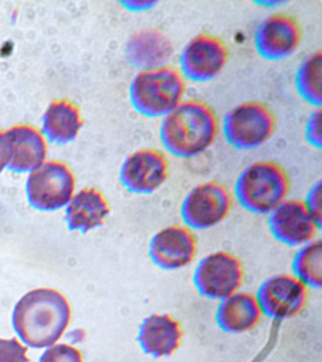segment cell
<instances>
[{"label":"cell","mask_w":322,"mask_h":362,"mask_svg":"<svg viewBox=\"0 0 322 362\" xmlns=\"http://www.w3.org/2000/svg\"><path fill=\"white\" fill-rule=\"evenodd\" d=\"M71 316V305L63 293L52 288H39L19 300L12 322L21 341L38 349L57 342L69 327Z\"/></svg>","instance_id":"6da1fadb"},{"label":"cell","mask_w":322,"mask_h":362,"mask_svg":"<svg viewBox=\"0 0 322 362\" xmlns=\"http://www.w3.org/2000/svg\"><path fill=\"white\" fill-rule=\"evenodd\" d=\"M214 110L199 99H188L165 116L160 127V140L169 154L191 158L210 148L219 133Z\"/></svg>","instance_id":"7a4b0ae2"},{"label":"cell","mask_w":322,"mask_h":362,"mask_svg":"<svg viewBox=\"0 0 322 362\" xmlns=\"http://www.w3.org/2000/svg\"><path fill=\"white\" fill-rule=\"evenodd\" d=\"M290 180L280 164L270 160L256 161L246 167L236 181L234 194L245 211L268 215L287 200Z\"/></svg>","instance_id":"3957f363"},{"label":"cell","mask_w":322,"mask_h":362,"mask_svg":"<svg viewBox=\"0 0 322 362\" xmlns=\"http://www.w3.org/2000/svg\"><path fill=\"white\" fill-rule=\"evenodd\" d=\"M185 78L171 65L140 71L130 86V100L139 115L165 117L183 101Z\"/></svg>","instance_id":"277c9868"},{"label":"cell","mask_w":322,"mask_h":362,"mask_svg":"<svg viewBox=\"0 0 322 362\" xmlns=\"http://www.w3.org/2000/svg\"><path fill=\"white\" fill-rule=\"evenodd\" d=\"M276 118L270 107L258 101L245 102L223 119L222 132L229 146L240 151L263 146L275 132Z\"/></svg>","instance_id":"5b68a950"},{"label":"cell","mask_w":322,"mask_h":362,"mask_svg":"<svg viewBox=\"0 0 322 362\" xmlns=\"http://www.w3.org/2000/svg\"><path fill=\"white\" fill-rule=\"evenodd\" d=\"M245 269L236 255L220 250L206 255L195 268L193 284L200 296L222 301L244 284Z\"/></svg>","instance_id":"8992f818"},{"label":"cell","mask_w":322,"mask_h":362,"mask_svg":"<svg viewBox=\"0 0 322 362\" xmlns=\"http://www.w3.org/2000/svg\"><path fill=\"white\" fill-rule=\"evenodd\" d=\"M76 188L74 173L63 161L49 160L30 172L26 184L28 201L40 211H55L67 205Z\"/></svg>","instance_id":"52a82bcc"},{"label":"cell","mask_w":322,"mask_h":362,"mask_svg":"<svg viewBox=\"0 0 322 362\" xmlns=\"http://www.w3.org/2000/svg\"><path fill=\"white\" fill-rule=\"evenodd\" d=\"M233 209L229 189L217 181H207L194 187L180 205V214L186 228L207 230L219 225Z\"/></svg>","instance_id":"ba28073f"},{"label":"cell","mask_w":322,"mask_h":362,"mask_svg":"<svg viewBox=\"0 0 322 362\" xmlns=\"http://www.w3.org/2000/svg\"><path fill=\"white\" fill-rule=\"evenodd\" d=\"M309 288L293 274H280L268 277L257 290L263 315L276 322L295 318L306 308Z\"/></svg>","instance_id":"9c48e42d"},{"label":"cell","mask_w":322,"mask_h":362,"mask_svg":"<svg viewBox=\"0 0 322 362\" xmlns=\"http://www.w3.org/2000/svg\"><path fill=\"white\" fill-rule=\"evenodd\" d=\"M230 58L227 45L213 34L200 33L183 47L180 55V72L197 83L213 81L224 70Z\"/></svg>","instance_id":"30bf717a"},{"label":"cell","mask_w":322,"mask_h":362,"mask_svg":"<svg viewBox=\"0 0 322 362\" xmlns=\"http://www.w3.org/2000/svg\"><path fill=\"white\" fill-rule=\"evenodd\" d=\"M169 177V161L163 153L142 148L132 153L124 160L120 181L127 191L134 194H151Z\"/></svg>","instance_id":"8fae6325"},{"label":"cell","mask_w":322,"mask_h":362,"mask_svg":"<svg viewBox=\"0 0 322 362\" xmlns=\"http://www.w3.org/2000/svg\"><path fill=\"white\" fill-rule=\"evenodd\" d=\"M197 253V240L185 226L160 229L149 243V259L163 271H178L190 265Z\"/></svg>","instance_id":"7c38bea8"},{"label":"cell","mask_w":322,"mask_h":362,"mask_svg":"<svg viewBox=\"0 0 322 362\" xmlns=\"http://www.w3.org/2000/svg\"><path fill=\"white\" fill-rule=\"evenodd\" d=\"M301 38V25L295 17L275 13L260 23L254 34V47L263 59L279 62L298 49Z\"/></svg>","instance_id":"4fadbf2b"},{"label":"cell","mask_w":322,"mask_h":362,"mask_svg":"<svg viewBox=\"0 0 322 362\" xmlns=\"http://www.w3.org/2000/svg\"><path fill=\"white\" fill-rule=\"evenodd\" d=\"M268 215L271 235L277 242L289 247L307 245L316 240L321 230L301 200L287 199Z\"/></svg>","instance_id":"5bb4252c"},{"label":"cell","mask_w":322,"mask_h":362,"mask_svg":"<svg viewBox=\"0 0 322 362\" xmlns=\"http://www.w3.org/2000/svg\"><path fill=\"white\" fill-rule=\"evenodd\" d=\"M183 338L182 324L168 313L146 316L138 327L137 341L146 355L154 358L173 355Z\"/></svg>","instance_id":"9a60e30c"},{"label":"cell","mask_w":322,"mask_h":362,"mask_svg":"<svg viewBox=\"0 0 322 362\" xmlns=\"http://www.w3.org/2000/svg\"><path fill=\"white\" fill-rule=\"evenodd\" d=\"M4 133L9 146L7 167L11 171L33 172L45 163L47 155V141L36 127L16 124Z\"/></svg>","instance_id":"2e32d148"},{"label":"cell","mask_w":322,"mask_h":362,"mask_svg":"<svg viewBox=\"0 0 322 362\" xmlns=\"http://www.w3.org/2000/svg\"><path fill=\"white\" fill-rule=\"evenodd\" d=\"M262 318L263 313L255 296L247 291H238L222 300L216 311L217 327L230 334L253 330Z\"/></svg>","instance_id":"e0dca14e"},{"label":"cell","mask_w":322,"mask_h":362,"mask_svg":"<svg viewBox=\"0 0 322 362\" xmlns=\"http://www.w3.org/2000/svg\"><path fill=\"white\" fill-rule=\"evenodd\" d=\"M126 52L134 66L145 71L168 65L174 49L165 34L154 28H146L138 31L130 39Z\"/></svg>","instance_id":"ac0fdd59"},{"label":"cell","mask_w":322,"mask_h":362,"mask_svg":"<svg viewBox=\"0 0 322 362\" xmlns=\"http://www.w3.org/2000/svg\"><path fill=\"white\" fill-rule=\"evenodd\" d=\"M111 208L100 191L96 188L81 189L70 200L64 220L70 231L86 234L105 223Z\"/></svg>","instance_id":"d6986e66"},{"label":"cell","mask_w":322,"mask_h":362,"mask_svg":"<svg viewBox=\"0 0 322 362\" xmlns=\"http://www.w3.org/2000/svg\"><path fill=\"white\" fill-rule=\"evenodd\" d=\"M83 126L80 110L67 99L52 101L43 116L44 134L56 144L71 143Z\"/></svg>","instance_id":"ffe728a7"},{"label":"cell","mask_w":322,"mask_h":362,"mask_svg":"<svg viewBox=\"0 0 322 362\" xmlns=\"http://www.w3.org/2000/svg\"><path fill=\"white\" fill-rule=\"evenodd\" d=\"M295 87L302 100L321 109L322 105V53L316 51L299 65Z\"/></svg>","instance_id":"44dd1931"},{"label":"cell","mask_w":322,"mask_h":362,"mask_svg":"<svg viewBox=\"0 0 322 362\" xmlns=\"http://www.w3.org/2000/svg\"><path fill=\"white\" fill-rule=\"evenodd\" d=\"M293 276L308 288L319 290L322 286V242L314 240L299 247L291 262Z\"/></svg>","instance_id":"7402d4cb"},{"label":"cell","mask_w":322,"mask_h":362,"mask_svg":"<svg viewBox=\"0 0 322 362\" xmlns=\"http://www.w3.org/2000/svg\"><path fill=\"white\" fill-rule=\"evenodd\" d=\"M39 362H84L78 348L67 344H56L45 351Z\"/></svg>","instance_id":"603a6c76"},{"label":"cell","mask_w":322,"mask_h":362,"mask_svg":"<svg viewBox=\"0 0 322 362\" xmlns=\"http://www.w3.org/2000/svg\"><path fill=\"white\" fill-rule=\"evenodd\" d=\"M27 352L18 339H0V362H30Z\"/></svg>","instance_id":"cb8c5ba5"},{"label":"cell","mask_w":322,"mask_h":362,"mask_svg":"<svg viewBox=\"0 0 322 362\" xmlns=\"http://www.w3.org/2000/svg\"><path fill=\"white\" fill-rule=\"evenodd\" d=\"M305 208L309 212L311 216L315 220L316 225L321 228L322 209H321V183L316 181L313 184L304 201Z\"/></svg>","instance_id":"d4e9b609"},{"label":"cell","mask_w":322,"mask_h":362,"mask_svg":"<svg viewBox=\"0 0 322 362\" xmlns=\"http://www.w3.org/2000/svg\"><path fill=\"white\" fill-rule=\"evenodd\" d=\"M321 127V110L318 109L311 113L308 117L305 123L304 136L307 143L318 150H321L322 146Z\"/></svg>","instance_id":"484cf974"},{"label":"cell","mask_w":322,"mask_h":362,"mask_svg":"<svg viewBox=\"0 0 322 362\" xmlns=\"http://www.w3.org/2000/svg\"><path fill=\"white\" fill-rule=\"evenodd\" d=\"M9 158V146H8L5 133L0 129V174L8 166Z\"/></svg>","instance_id":"4316f807"}]
</instances>
